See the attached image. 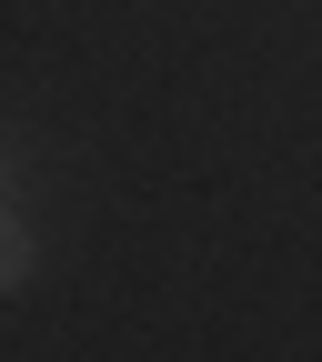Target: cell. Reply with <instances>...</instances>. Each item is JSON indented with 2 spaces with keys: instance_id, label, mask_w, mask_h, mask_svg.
<instances>
[{
  "instance_id": "obj_1",
  "label": "cell",
  "mask_w": 322,
  "mask_h": 362,
  "mask_svg": "<svg viewBox=\"0 0 322 362\" xmlns=\"http://www.w3.org/2000/svg\"><path fill=\"white\" fill-rule=\"evenodd\" d=\"M21 282H30V232L0 211V292H21Z\"/></svg>"
},
{
  "instance_id": "obj_2",
  "label": "cell",
  "mask_w": 322,
  "mask_h": 362,
  "mask_svg": "<svg viewBox=\"0 0 322 362\" xmlns=\"http://www.w3.org/2000/svg\"><path fill=\"white\" fill-rule=\"evenodd\" d=\"M0 161H11V141H0Z\"/></svg>"
}]
</instances>
